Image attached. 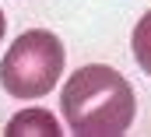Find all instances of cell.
Masks as SVG:
<instances>
[{
	"mask_svg": "<svg viewBox=\"0 0 151 137\" xmlns=\"http://www.w3.org/2000/svg\"><path fill=\"white\" fill-rule=\"evenodd\" d=\"M60 109L67 127L81 137H119L137 116V95L119 70L88 63L67 77Z\"/></svg>",
	"mask_w": 151,
	"mask_h": 137,
	"instance_id": "6da1fadb",
	"label": "cell"
},
{
	"mask_svg": "<svg viewBox=\"0 0 151 137\" xmlns=\"http://www.w3.org/2000/svg\"><path fill=\"white\" fill-rule=\"evenodd\" d=\"M63 63H67L63 42L46 28H32V32H21L7 46L0 60V84L11 99L32 102L56 88Z\"/></svg>",
	"mask_w": 151,
	"mask_h": 137,
	"instance_id": "7a4b0ae2",
	"label": "cell"
},
{
	"mask_svg": "<svg viewBox=\"0 0 151 137\" xmlns=\"http://www.w3.org/2000/svg\"><path fill=\"white\" fill-rule=\"evenodd\" d=\"M7 137H21V134H46V137H60V123H56V116L53 112H46V109H25V112H18L11 123H7Z\"/></svg>",
	"mask_w": 151,
	"mask_h": 137,
	"instance_id": "3957f363",
	"label": "cell"
},
{
	"mask_svg": "<svg viewBox=\"0 0 151 137\" xmlns=\"http://www.w3.org/2000/svg\"><path fill=\"white\" fill-rule=\"evenodd\" d=\"M130 49H134V60L137 67L151 77V11L134 25V35H130Z\"/></svg>",
	"mask_w": 151,
	"mask_h": 137,
	"instance_id": "277c9868",
	"label": "cell"
},
{
	"mask_svg": "<svg viewBox=\"0 0 151 137\" xmlns=\"http://www.w3.org/2000/svg\"><path fill=\"white\" fill-rule=\"evenodd\" d=\"M4 32H7V18H4V11H0V42H4Z\"/></svg>",
	"mask_w": 151,
	"mask_h": 137,
	"instance_id": "5b68a950",
	"label": "cell"
}]
</instances>
